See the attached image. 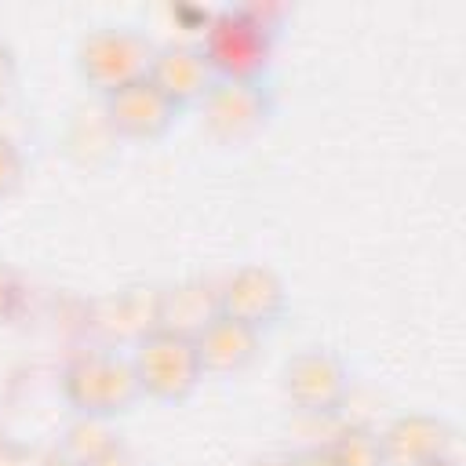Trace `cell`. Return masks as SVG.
I'll list each match as a JSON object with an SVG mask.
<instances>
[{
  "label": "cell",
  "instance_id": "cell-1",
  "mask_svg": "<svg viewBox=\"0 0 466 466\" xmlns=\"http://www.w3.org/2000/svg\"><path fill=\"white\" fill-rule=\"evenodd\" d=\"M273 44L277 33L266 29L244 4H229L218 11H208L197 47L211 69L215 80H237V84H262L273 66Z\"/></svg>",
  "mask_w": 466,
  "mask_h": 466
},
{
  "label": "cell",
  "instance_id": "cell-2",
  "mask_svg": "<svg viewBox=\"0 0 466 466\" xmlns=\"http://www.w3.org/2000/svg\"><path fill=\"white\" fill-rule=\"evenodd\" d=\"M62 397L73 415L113 422L138 404L142 386L131 357L116 350H84L62 368Z\"/></svg>",
  "mask_w": 466,
  "mask_h": 466
},
{
  "label": "cell",
  "instance_id": "cell-3",
  "mask_svg": "<svg viewBox=\"0 0 466 466\" xmlns=\"http://www.w3.org/2000/svg\"><path fill=\"white\" fill-rule=\"evenodd\" d=\"M153 51L157 44L135 25H95L76 40L73 62L80 80L95 95L109 98L120 87H131L149 76Z\"/></svg>",
  "mask_w": 466,
  "mask_h": 466
},
{
  "label": "cell",
  "instance_id": "cell-4",
  "mask_svg": "<svg viewBox=\"0 0 466 466\" xmlns=\"http://www.w3.org/2000/svg\"><path fill=\"white\" fill-rule=\"evenodd\" d=\"M131 364H135L142 397H153V400H164V404L186 400L204 379L193 339L178 335V331H167V328L146 331L131 350Z\"/></svg>",
  "mask_w": 466,
  "mask_h": 466
},
{
  "label": "cell",
  "instance_id": "cell-5",
  "mask_svg": "<svg viewBox=\"0 0 466 466\" xmlns=\"http://www.w3.org/2000/svg\"><path fill=\"white\" fill-rule=\"evenodd\" d=\"M280 386L291 408L306 415H331L342 408L350 393V368L342 364L339 353L324 346H306L284 364Z\"/></svg>",
  "mask_w": 466,
  "mask_h": 466
},
{
  "label": "cell",
  "instance_id": "cell-6",
  "mask_svg": "<svg viewBox=\"0 0 466 466\" xmlns=\"http://www.w3.org/2000/svg\"><path fill=\"white\" fill-rule=\"evenodd\" d=\"M284 309H288V288L280 273L262 262H248L218 284V313L255 328L258 335L280 324Z\"/></svg>",
  "mask_w": 466,
  "mask_h": 466
},
{
  "label": "cell",
  "instance_id": "cell-7",
  "mask_svg": "<svg viewBox=\"0 0 466 466\" xmlns=\"http://www.w3.org/2000/svg\"><path fill=\"white\" fill-rule=\"evenodd\" d=\"M204 124L222 142H244L251 138L273 113V98L262 84H237V80H215L211 91L200 102Z\"/></svg>",
  "mask_w": 466,
  "mask_h": 466
},
{
  "label": "cell",
  "instance_id": "cell-8",
  "mask_svg": "<svg viewBox=\"0 0 466 466\" xmlns=\"http://www.w3.org/2000/svg\"><path fill=\"white\" fill-rule=\"evenodd\" d=\"M386 466H422L455 455V430L430 411H404L379 430Z\"/></svg>",
  "mask_w": 466,
  "mask_h": 466
},
{
  "label": "cell",
  "instance_id": "cell-9",
  "mask_svg": "<svg viewBox=\"0 0 466 466\" xmlns=\"http://www.w3.org/2000/svg\"><path fill=\"white\" fill-rule=\"evenodd\" d=\"M178 113L189 109V106H200L204 95L211 91L215 76L197 47V40H167V44H157L153 51V66H149V76H146Z\"/></svg>",
  "mask_w": 466,
  "mask_h": 466
},
{
  "label": "cell",
  "instance_id": "cell-10",
  "mask_svg": "<svg viewBox=\"0 0 466 466\" xmlns=\"http://www.w3.org/2000/svg\"><path fill=\"white\" fill-rule=\"evenodd\" d=\"M106 102V120L116 135L131 138V142H157L171 131L178 109L149 84V80H138L131 87H120L116 95L102 98Z\"/></svg>",
  "mask_w": 466,
  "mask_h": 466
},
{
  "label": "cell",
  "instance_id": "cell-11",
  "mask_svg": "<svg viewBox=\"0 0 466 466\" xmlns=\"http://www.w3.org/2000/svg\"><path fill=\"white\" fill-rule=\"evenodd\" d=\"M193 346H197V357H200V368L204 375H237L244 371L258 350H262V335L226 313H215L197 335H193Z\"/></svg>",
  "mask_w": 466,
  "mask_h": 466
},
{
  "label": "cell",
  "instance_id": "cell-12",
  "mask_svg": "<svg viewBox=\"0 0 466 466\" xmlns=\"http://www.w3.org/2000/svg\"><path fill=\"white\" fill-rule=\"evenodd\" d=\"M218 313V288L204 280H186L175 288H164L157 295V328L178 331V335H197L211 317Z\"/></svg>",
  "mask_w": 466,
  "mask_h": 466
},
{
  "label": "cell",
  "instance_id": "cell-13",
  "mask_svg": "<svg viewBox=\"0 0 466 466\" xmlns=\"http://www.w3.org/2000/svg\"><path fill=\"white\" fill-rule=\"evenodd\" d=\"M62 455L80 466H106L120 455V433L106 419H73L62 441Z\"/></svg>",
  "mask_w": 466,
  "mask_h": 466
},
{
  "label": "cell",
  "instance_id": "cell-14",
  "mask_svg": "<svg viewBox=\"0 0 466 466\" xmlns=\"http://www.w3.org/2000/svg\"><path fill=\"white\" fill-rule=\"evenodd\" d=\"M324 444H328L331 466H386L382 444H379V430H371V426L350 422Z\"/></svg>",
  "mask_w": 466,
  "mask_h": 466
},
{
  "label": "cell",
  "instance_id": "cell-15",
  "mask_svg": "<svg viewBox=\"0 0 466 466\" xmlns=\"http://www.w3.org/2000/svg\"><path fill=\"white\" fill-rule=\"evenodd\" d=\"M22 178H25V157H22V149H18L15 138L0 135V200L11 197L22 186Z\"/></svg>",
  "mask_w": 466,
  "mask_h": 466
},
{
  "label": "cell",
  "instance_id": "cell-16",
  "mask_svg": "<svg viewBox=\"0 0 466 466\" xmlns=\"http://www.w3.org/2000/svg\"><path fill=\"white\" fill-rule=\"evenodd\" d=\"M18 302H22V280L7 262H0V324H7L18 313Z\"/></svg>",
  "mask_w": 466,
  "mask_h": 466
},
{
  "label": "cell",
  "instance_id": "cell-17",
  "mask_svg": "<svg viewBox=\"0 0 466 466\" xmlns=\"http://www.w3.org/2000/svg\"><path fill=\"white\" fill-rule=\"evenodd\" d=\"M15 76H18V58H15L11 44H7V40H0V102L11 95Z\"/></svg>",
  "mask_w": 466,
  "mask_h": 466
},
{
  "label": "cell",
  "instance_id": "cell-18",
  "mask_svg": "<svg viewBox=\"0 0 466 466\" xmlns=\"http://www.w3.org/2000/svg\"><path fill=\"white\" fill-rule=\"evenodd\" d=\"M291 466H331V455H328V444H313V448H302L291 455Z\"/></svg>",
  "mask_w": 466,
  "mask_h": 466
},
{
  "label": "cell",
  "instance_id": "cell-19",
  "mask_svg": "<svg viewBox=\"0 0 466 466\" xmlns=\"http://www.w3.org/2000/svg\"><path fill=\"white\" fill-rule=\"evenodd\" d=\"M36 466H80V462H73V459H66L62 451H55V455H47V459L36 462Z\"/></svg>",
  "mask_w": 466,
  "mask_h": 466
},
{
  "label": "cell",
  "instance_id": "cell-20",
  "mask_svg": "<svg viewBox=\"0 0 466 466\" xmlns=\"http://www.w3.org/2000/svg\"><path fill=\"white\" fill-rule=\"evenodd\" d=\"M422 466H459V459L448 455V459H433V462H422Z\"/></svg>",
  "mask_w": 466,
  "mask_h": 466
}]
</instances>
